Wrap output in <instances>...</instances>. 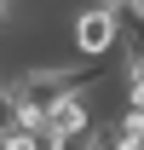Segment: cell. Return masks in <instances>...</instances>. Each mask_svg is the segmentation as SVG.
Instances as JSON below:
<instances>
[{"mask_svg":"<svg viewBox=\"0 0 144 150\" xmlns=\"http://www.w3.org/2000/svg\"><path fill=\"white\" fill-rule=\"evenodd\" d=\"M69 46L75 58H87V64H104L115 46H121V12H109V6H75L69 12Z\"/></svg>","mask_w":144,"mask_h":150,"instance_id":"cell-1","label":"cell"},{"mask_svg":"<svg viewBox=\"0 0 144 150\" xmlns=\"http://www.w3.org/2000/svg\"><path fill=\"white\" fill-rule=\"evenodd\" d=\"M29 150H69V139H64L52 121H35V127H29Z\"/></svg>","mask_w":144,"mask_h":150,"instance_id":"cell-2","label":"cell"},{"mask_svg":"<svg viewBox=\"0 0 144 150\" xmlns=\"http://www.w3.org/2000/svg\"><path fill=\"white\" fill-rule=\"evenodd\" d=\"M0 150H29V127H0Z\"/></svg>","mask_w":144,"mask_h":150,"instance_id":"cell-3","label":"cell"},{"mask_svg":"<svg viewBox=\"0 0 144 150\" xmlns=\"http://www.w3.org/2000/svg\"><path fill=\"white\" fill-rule=\"evenodd\" d=\"M12 29V0H0V35Z\"/></svg>","mask_w":144,"mask_h":150,"instance_id":"cell-4","label":"cell"},{"mask_svg":"<svg viewBox=\"0 0 144 150\" xmlns=\"http://www.w3.org/2000/svg\"><path fill=\"white\" fill-rule=\"evenodd\" d=\"M98 6H109V12H127V0H98Z\"/></svg>","mask_w":144,"mask_h":150,"instance_id":"cell-5","label":"cell"}]
</instances>
